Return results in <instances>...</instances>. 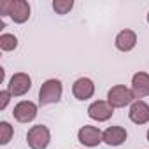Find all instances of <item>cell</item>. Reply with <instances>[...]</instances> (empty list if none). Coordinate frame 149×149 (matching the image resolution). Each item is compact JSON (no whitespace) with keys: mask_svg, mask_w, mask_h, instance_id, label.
<instances>
[{"mask_svg":"<svg viewBox=\"0 0 149 149\" xmlns=\"http://www.w3.org/2000/svg\"><path fill=\"white\" fill-rule=\"evenodd\" d=\"M11 93H9V90H2L0 91V111H6L7 109V105H9V102H11Z\"/></svg>","mask_w":149,"mask_h":149,"instance_id":"e0dca14e","label":"cell"},{"mask_svg":"<svg viewBox=\"0 0 149 149\" xmlns=\"http://www.w3.org/2000/svg\"><path fill=\"white\" fill-rule=\"evenodd\" d=\"M13 135H14V128L11 126V123H7V121H2V123H0V144H2V146H7V144L11 142Z\"/></svg>","mask_w":149,"mask_h":149,"instance_id":"2e32d148","label":"cell"},{"mask_svg":"<svg viewBox=\"0 0 149 149\" xmlns=\"http://www.w3.org/2000/svg\"><path fill=\"white\" fill-rule=\"evenodd\" d=\"M135 95L132 91V88H126L125 84H116L109 90L107 93V102L114 107V109H123L126 105H132L135 102Z\"/></svg>","mask_w":149,"mask_h":149,"instance_id":"3957f363","label":"cell"},{"mask_svg":"<svg viewBox=\"0 0 149 149\" xmlns=\"http://www.w3.org/2000/svg\"><path fill=\"white\" fill-rule=\"evenodd\" d=\"M128 118L135 125H147L149 123V104L144 100H135L130 105Z\"/></svg>","mask_w":149,"mask_h":149,"instance_id":"30bf717a","label":"cell"},{"mask_svg":"<svg viewBox=\"0 0 149 149\" xmlns=\"http://www.w3.org/2000/svg\"><path fill=\"white\" fill-rule=\"evenodd\" d=\"M18 47V37L13 35V33H2L0 35V49L9 53V51H14Z\"/></svg>","mask_w":149,"mask_h":149,"instance_id":"5bb4252c","label":"cell"},{"mask_svg":"<svg viewBox=\"0 0 149 149\" xmlns=\"http://www.w3.org/2000/svg\"><path fill=\"white\" fill-rule=\"evenodd\" d=\"M63 95V84L60 79H47L42 83L39 90V105H49L61 100Z\"/></svg>","mask_w":149,"mask_h":149,"instance_id":"7a4b0ae2","label":"cell"},{"mask_svg":"<svg viewBox=\"0 0 149 149\" xmlns=\"http://www.w3.org/2000/svg\"><path fill=\"white\" fill-rule=\"evenodd\" d=\"M132 91L137 100L149 97V74L147 72H135L132 77Z\"/></svg>","mask_w":149,"mask_h":149,"instance_id":"8fae6325","label":"cell"},{"mask_svg":"<svg viewBox=\"0 0 149 149\" xmlns=\"http://www.w3.org/2000/svg\"><path fill=\"white\" fill-rule=\"evenodd\" d=\"M74 7V0H53V11L60 16L68 14Z\"/></svg>","mask_w":149,"mask_h":149,"instance_id":"9a60e30c","label":"cell"},{"mask_svg":"<svg viewBox=\"0 0 149 149\" xmlns=\"http://www.w3.org/2000/svg\"><path fill=\"white\" fill-rule=\"evenodd\" d=\"M112 114H114V107L107 100H95L88 107V116L93 121H98V123L109 121L112 118Z\"/></svg>","mask_w":149,"mask_h":149,"instance_id":"ba28073f","label":"cell"},{"mask_svg":"<svg viewBox=\"0 0 149 149\" xmlns=\"http://www.w3.org/2000/svg\"><path fill=\"white\" fill-rule=\"evenodd\" d=\"M126 139H128V132L119 125H114V126H109L104 130V144H107L111 147H118V146L125 144Z\"/></svg>","mask_w":149,"mask_h":149,"instance_id":"7c38bea8","label":"cell"},{"mask_svg":"<svg viewBox=\"0 0 149 149\" xmlns=\"http://www.w3.org/2000/svg\"><path fill=\"white\" fill-rule=\"evenodd\" d=\"M37 104L30 102V100H21L14 105L13 109V116L18 123H32L35 118H37Z\"/></svg>","mask_w":149,"mask_h":149,"instance_id":"52a82bcc","label":"cell"},{"mask_svg":"<svg viewBox=\"0 0 149 149\" xmlns=\"http://www.w3.org/2000/svg\"><path fill=\"white\" fill-rule=\"evenodd\" d=\"M30 4L26 0H2L0 2V14L9 16L16 25H23L30 19Z\"/></svg>","mask_w":149,"mask_h":149,"instance_id":"6da1fadb","label":"cell"},{"mask_svg":"<svg viewBox=\"0 0 149 149\" xmlns=\"http://www.w3.org/2000/svg\"><path fill=\"white\" fill-rule=\"evenodd\" d=\"M30 88H32V77L26 72H16L7 84V90L13 97H23L30 91Z\"/></svg>","mask_w":149,"mask_h":149,"instance_id":"8992f818","label":"cell"},{"mask_svg":"<svg viewBox=\"0 0 149 149\" xmlns=\"http://www.w3.org/2000/svg\"><path fill=\"white\" fill-rule=\"evenodd\" d=\"M114 46H116V49H119L121 53H130V51L137 46V33H135L133 30H130V28L121 30V32L116 35Z\"/></svg>","mask_w":149,"mask_h":149,"instance_id":"4fadbf2b","label":"cell"},{"mask_svg":"<svg viewBox=\"0 0 149 149\" xmlns=\"http://www.w3.org/2000/svg\"><path fill=\"white\" fill-rule=\"evenodd\" d=\"M72 95H74V98H77L81 102L90 100L95 95V83L90 77H79V79H76L74 84H72Z\"/></svg>","mask_w":149,"mask_h":149,"instance_id":"9c48e42d","label":"cell"},{"mask_svg":"<svg viewBox=\"0 0 149 149\" xmlns=\"http://www.w3.org/2000/svg\"><path fill=\"white\" fill-rule=\"evenodd\" d=\"M147 23H149V13H147Z\"/></svg>","mask_w":149,"mask_h":149,"instance_id":"d6986e66","label":"cell"},{"mask_svg":"<svg viewBox=\"0 0 149 149\" xmlns=\"http://www.w3.org/2000/svg\"><path fill=\"white\" fill-rule=\"evenodd\" d=\"M77 140L86 147H97V146H100L104 142V132L98 126L84 125L77 132Z\"/></svg>","mask_w":149,"mask_h":149,"instance_id":"5b68a950","label":"cell"},{"mask_svg":"<svg viewBox=\"0 0 149 149\" xmlns=\"http://www.w3.org/2000/svg\"><path fill=\"white\" fill-rule=\"evenodd\" d=\"M146 137H147V142H149V130H147V133H146Z\"/></svg>","mask_w":149,"mask_h":149,"instance_id":"ac0fdd59","label":"cell"},{"mask_svg":"<svg viewBox=\"0 0 149 149\" xmlns=\"http://www.w3.org/2000/svg\"><path fill=\"white\" fill-rule=\"evenodd\" d=\"M51 142V132L46 125H35L26 133V144L30 149H46Z\"/></svg>","mask_w":149,"mask_h":149,"instance_id":"277c9868","label":"cell"}]
</instances>
